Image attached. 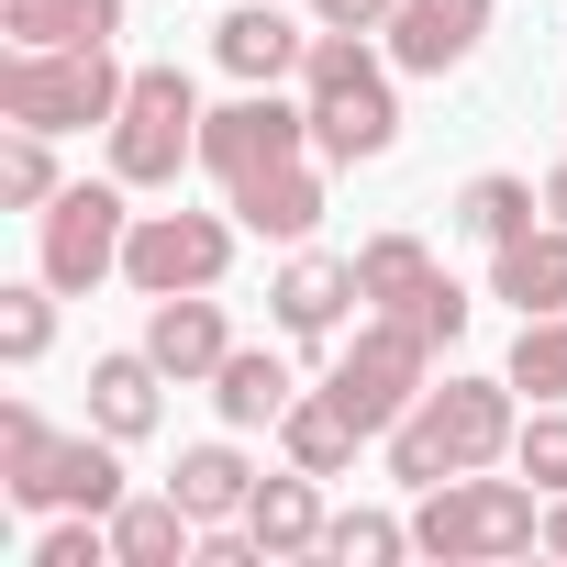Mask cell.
Returning a JSON list of instances; mask_svg holds the SVG:
<instances>
[{
	"label": "cell",
	"instance_id": "obj_15",
	"mask_svg": "<svg viewBox=\"0 0 567 567\" xmlns=\"http://www.w3.org/2000/svg\"><path fill=\"white\" fill-rule=\"evenodd\" d=\"M145 357H156L167 379H212L234 346H223V312H212L200 290H178V301H156V323H145Z\"/></svg>",
	"mask_w": 567,
	"mask_h": 567
},
{
	"label": "cell",
	"instance_id": "obj_11",
	"mask_svg": "<svg viewBox=\"0 0 567 567\" xmlns=\"http://www.w3.org/2000/svg\"><path fill=\"white\" fill-rule=\"evenodd\" d=\"M489 301H512V312H567V223H523L512 245H489Z\"/></svg>",
	"mask_w": 567,
	"mask_h": 567
},
{
	"label": "cell",
	"instance_id": "obj_34",
	"mask_svg": "<svg viewBox=\"0 0 567 567\" xmlns=\"http://www.w3.org/2000/svg\"><path fill=\"white\" fill-rule=\"evenodd\" d=\"M323 23H346V34H390L401 23V0H312Z\"/></svg>",
	"mask_w": 567,
	"mask_h": 567
},
{
	"label": "cell",
	"instance_id": "obj_31",
	"mask_svg": "<svg viewBox=\"0 0 567 567\" xmlns=\"http://www.w3.org/2000/svg\"><path fill=\"white\" fill-rule=\"evenodd\" d=\"M512 456H523L534 489H567V412H534V423L512 434Z\"/></svg>",
	"mask_w": 567,
	"mask_h": 567
},
{
	"label": "cell",
	"instance_id": "obj_24",
	"mask_svg": "<svg viewBox=\"0 0 567 567\" xmlns=\"http://www.w3.org/2000/svg\"><path fill=\"white\" fill-rule=\"evenodd\" d=\"M112 445H123V434H68V456H56V501H68V512H101V523L123 512V456H112Z\"/></svg>",
	"mask_w": 567,
	"mask_h": 567
},
{
	"label": "cell",
	"instance_id": "obj_23",
	"mask_svg": "<svg viewBox=\"0 0 567 567\" xmlns=\"http://www.w3.org/2000/svg\"><path fill=\"white\" fill-rule=\"evenodd\" d=\"M178 501H189V523H234L245 501H256V467L234 456V445H189L178 456V478H167Z\"/></svg>",
	"mask_w": 567,
	"mask_h": 567
},
{
	"label": "cell",
	"instance_id": "obj_29",
	"mask_svg": "<svg viewBox=\"0 0 567 567\" xmlns=\"http://www.w3.org/2000/svg\"><path fill=\"white\" fill-rule=\"evenodd\" d=\"M0 200H12V212H45L56 200V156H45L34 123H12V145H0Z\"/></svg>",
	"mask_w": 567,
	"mask_h": 567
},
{
	"label": "cell",
	"instance_id": "obj_16",
	"mask_svg": "<svg viewBox=\"0 0 567 567\" xmlns=\"http://www.w3.org/2000/svg\"><path fill=\"white\" fill-rule=\"evenodd\" d=\"M234 223H245V234H278V245H301V234L323 223V178H312L301 156H290V167H267V178L234 189Z\"/></svg>",
	"mask_w": 567,
	"mask_h": 567
},
{
	"label": "cell",
	"instance_id": "obj_8",
	"mask_svg": "<svg viewBox=\"0 0 567 567\" xmlns=\"http://www.w3.org/2000/svg\"><path fill=\"white\" fill-rule=\"evenodd\" d=\"M301 134H312V101L290 112L278 90H245V101L200 112V167H212L223 189H245V178H267V167H290V156H301Z\"/></svg>",
	"mask_w": 567,
	"mask_h": 567
},
{
	"label": "cell",
	"instance_id": "obj_14",
	"mask_svg": "<svg viewBox=\"0 0 567 567\" xmlns=\"http://www.w3.org/2000/svg\"><path fill=\"white\" fill-rule=\"evenodd\" d=\"M245 534L267 545V556H323V489H312V467H290V478H256V501H245Z\"/></svg>",
	"mask_w": 567,
	"mask_h": 567
},
{
	"label": "cell",
	"instance_id": "obj_25",
	"mask_svg": "<svg viewBox=\"0 0 567 567\" xmlns=\"http://www.w3.org/2000/svg\"><path fill=\"white\" fill-rule=\"evenodd\" d=\"M357 290H368L379 312H412V301L434 290V256H423L412 234H379V245H357Z\"/></svg>",
	"mask_w": 567,
	"mask_h": 567
},
{
	"label": "cell",
	"instance_id": "obj_36",
	"mask_svg": "<svg viewBox=\"0 0 567 567\" xmlns=\"http://www.w3.org/2000/svg\"><path fill=\"white\" fill-rule=\"evenodd\" d=\"M545 545H556V556H567V489H556V512H545Z\"/></svg>",
	"mask_w": 567,
	"mask_h": 567
},
{
	"label": "cell",
	"instance_id": "obj_33",
	"mask_svg": "<svg viewBox=\"0 0 567 567\" xmlns=\"http://www.w3.org/2000/svg\"><path fill=\"white\" fill-rule=\"evenodd\" d=\"M412 323H423L434 346H456V334H467V290H456V278H434V290L412 301Z\"/></svg>",
	"mask_w": 567,
	"mask_h": 567
},
{
	"label": "cell",
	"instance_id": "obj_30",
	"mask_svg": "<svg viewBox=\"0 0 567 567\" xmlns=\"http://www.w3.org/2000/svg\"><path fill=\"white\" fill-rule=\"evenodd\" d=\"M412 545V523H390V512H346L334 534H323V556H346V567H390Z\"/></svg>",
	"mask_w": 567,
	"mask_h": 567
},
{
	"label": "cell",
	"instance_id": "obj_26",
	"mask_svg": "<svg viewBox=\"0 0 567 567\" xmlns=\"http://www.w3.org/2000/svg\"><path fill=\"white\" fill-rule=\"evenodd\" d=\"M523 223H534V189H523V178H467V189H456V234H478V245H512Z\"/></svg>",
	"mask_w": 567,
	"mask_h": 567
},
{
	"label": "cell",
	"instance_id": "obj_7",
	"mask_svg": "<svg viewBox=\"0 0 567 567\" xmlns=\"http://www.w3.org/2000/svg\"><path fill=\"white\" fill-rule=\"evenodd\" d=\"M223 267H234V223H212V212H145V223H134V245H123V278H134L145 301L212 290Z\"/></svg>",
	"mask_w": 567,
	"mask_h": 567
},
{
	"label": "cell",
	"instance_id": "obj_1",
	"mask_svg": "<svg viewBox=\"0 0 567 567\" xmlns=\"http://www.w3.org/2000/svg\"><path fill=\"white\" fill-rule=\"evenodd\" d=\"M512 379H445V390H423L401 423H390V478H412V489H434V478H456V467H501L512 456Z\"/></svg>",
	"mask_w": 567,
	"mask_h": 567
},
{
	"label": "cell",
	"instance_id": "obj_10",
	"mask_svg": "<svg viewBox=\"0 0 567 567\" xmlns=\"http://www.w3.org/2000/svg\"><path fill=\"white\" fill-rule=\"evenodd\" d=\"M478 34H489V0H401L390 56H401L412 79H445V68H467V56H478Z\"/></svg>",
	"mask_w": 567,
	"mask_h": 567
},
{
	"label": "cell",
	"instance_id": "obj_19",
	"mask_svg": "<svg viewBox=\"0 0 567 567\" xmlns=\"http://www.w3.org/2000/svg\"><path fill=\"white\" fill-rule=\"evenodd\" d=\"M278 445H290V467H312V478H346L368 434L346 423V401H334V390H312V401H290V412H278Z\"/></svg>",
	"mask_w": 567,
	"mask_h": 567
},
{
	"label": "cell",
	"instance_id": "obj_13",
	"mask_svg": "<svg viewBox=\"0 0 567 567\" xmlns=\"http://www.w3.org/2000/svg\"><path fill=\"white\" fill-rule=\"evenodd\" d=\"M267 301H278V323H290L301 346H323V334L346 323V301H368V290H357V256H290Z\"/></svg>",
	"mask_w": 567,
	"mask_h": 567
},
{
	"label": "cell",
	"instance_id": "obj_2",
	"mask_svg": "<svg viewBox=\"0 0 567 567\" xmlns=\"http://www.w3.org/2000/svg\"><path fill=\"white\" fill-rule=\"evenodd\" d=\"M301 90H312V145H323L334 167H368V156H390V145H401V101H390L379 56H368L346 23H323V34H312Z\"/></svg>",
	"mask_w": 567,
	"mask_h": 567
},
{
	"label": "cell",
	"instance_id": "obj_37",
	"mask_svg": "<svg viewBox=\"0 0 567 567\" xmlns=\"http://www.w3.org/2000/svg\"><path fill=\"white\" fill-rule=\"evenodd\" d=\"M545 212H556V223H567V167H556V178H545Z\"/></svg>",
	"mask_w": 567,
	"mask_h": 567
},
{
	"label": "cell",
	"instance_id": "obj_21",
	"mask_svg": "<svg viewBox=\"0 0 567 567\" xmlns=\"http://www.w3.org/2000/svg\"><path fill=\"white\" fill-rule=\"evenodd\" d=\"M112 556H123V567H189V556H200V545H189V501H178V489L123 501V512H112Z\"/></svg>",
	"mask_w": 567,
	"mask_h": 567
},
{
	"label": "cell",
	"instance_id": "obj_32",
	"mask_svg": "<svg viewBox=\"0 0 567 567\" xmlns=\"http://www.w3.org/2000/svg\"><path fill=\"white\" fill-rule=\"evenodd\" d=\"M101 556H112V523H101V512H90V523H56V534L34 545V567H101Z\"/></svg>",
	"mask_w": 567,
	"mask_h": 567
},
{
	"label": "cell",
	"instance_id": "obj_27",
	"mask_svg": "<svg viewBox=\"0 0 567 567\" xmlns=\"http://www.w3.org/2000/svg\"><path fill=\"white\" fill-rule=\"evenodd\" d=\"M512 390H534V401H567V312H523Z\"/></svg>",
	"mask_w": 567,
	"mask_h": 567
},
{
	"label": "cell",
	"instance_id": "obj_20",
	"mask_svg": "<svg viewBox=\"0 0 567 567\" xmlns=\"http://www.w3.org/2000/svg\"><path fill=\"white\" fill-rule=\"evenodd\" d=\"M156 379H167V368H156L145 346H134V357H101V368H90V423L123 434V445L156 434Z\"/></svg>",
	"mask_w": 567,
	"mask_h": 567
},
{
	"label": "cell",
	"instance_id": "obj_22",
	"mask_svg": "<svg viewBox=\"0 0 567 567\" xmlns=\"http://www.w3.org/2000/svg\"><path fill=\"white\" fill-rule=\"evenodd\" d=\"M56 456H68V434H45V412L34 401H12V412H0V489H12V501H56Z\"/></svg>",
	"mask_w": 567,
	"mask_h": 567
},
{
	"label": "cell",
	"instance_id": "obj_9",
	"mask_svg": "<svg viewBox=\"0 0 567 567\" xmlns=\"http://www.w3.org/2000/svg\"><path fill=\"white\" fill-rule=\"evenodd\" d=\"M123 245H134L123 189H56V200H45V278H56L68 301L101 290V278L123 267Z\"/></svg>",
	"mask_w": 567,
	"mask_h": 567
},
{
	"label": "cell",
	"instance_id": "obj_4",
	"mask_svg": "<svg viewBox=\"0 0 567 567\" xmlns=\"http://www.w3.org/2000/svg\"><path fill=\"white\" fill-rule=\"evenodd\" d=\"M534 534H545L534 489H523V478H478V467L434 478V489H423V512H412V545H423V556H445V567H489V556H523Z\"/></svg>",
	"mask_w": 567,
	"mask_h": 567
},
{
	"label": "cell",
	"instance_id": "obj_18",
	"mask_svg": "<svg viewBox=\"0 0 567 567\" xmlns=\"http://www.w3.org/2000/svg\"><path fill=\"white\" fill-rule=\"evenodd\" d=\"M0 34L12 45H112L123 0H0Z\"/></svg>",
	"mask_w": 567,
	"mask_h": 567
},
{
	"label": "cell",
	"instance_id": "obj_35",
	"mask_svg": "<svg viewBox=\"0 0 567 567\" xmlns=\"http://www.w3.org/2000/svg\"><path fill=\"white\" fill-rule=\"evenodd\" d=\"M200 567H267V545H256V534H223V523H212V534H200Z\"/></svg>",
	"mask_w": 567,
	"mask_h": 567
},
{
	"label": "cell",
	"instance_id": "obj_17",
	"mask_svg": "<svg viewBox=\"0 0 567 567\" xmlns=\"http://www.w3.org/2000/svg\"><path fill=\"white\" fill-rule=\"evenodd\" d=\"M212 401H223V423H234V434H256V423H278V412L301 401V379L278 368L267 346H234V357L212 368Z\"/></svg>",
	"mask_w": 567,
	"mask_h": 567
},
{
	"label": "cell",
	"instance_id": "obj_5",
	"mask_svg": "<svg viewBox=\"0 0 567 567\" xmlns=\"http://www.w3.org/2000/svg\"><path fill=\"white\" fill-rule=\"evenodd\" d=\"M189 156H200V90L178 68H134V90L112 112V178L123 189H167Z\"/></svg>",
	"mask_w": 567,
	"mask_h": 567
},
{
	"label": "cell",
	"instance_id": "obj_28",
	"mask_svg": "<svg viewBox=\"0 0 567 567\" xmlns=\"http://www.w3.org/2000/svg\"><path fill=\"white\" fill-rule=\"evenodd\" d=\"M56 278H34V290H0V357H12V368H34L45 346H56Z\"/></svg>",
	"mask_w": 567,
	"mask_h": 567
},
{
	"label": "cell",
	"instance_id": "obj_3",
	"mask_svg": "<svg viewBox=\"0 0 567 567\" xmlns=\"http://www.w3.org/2000/svg\"><path fill=\"white\" fill-rule=\"evenodd\" d=\"M134 90V68H112V45H12L0 56V123H34V134H90L112 123Z\"/></svg>",
	"mask_w": 567,
	"mask_h": 567
},
{
	"label": "cell",
	"instance_id": "obj_12",
	"mask_svg": "<svg viewBox=\"0 0 567 567\" xmlns=\"http://www.w3.org/2000/svg\"><path fill=\"white\" fill-rule=\"evenodd\" d=\"M212 45H223V68L245 79V90H278L301 56H312V34L290 23V12H267V0H245V12H223L212 23Z\"/></svg>",
	"mask_w": 567,
	"mask_h": 567
},
{
	"label": "cell",
	"instance_id": "obj_6",
	"mask_svg": "<svg viewBox=\"0 0 567 567\" xmlns=\"http://www.w3.org/2000/svg\"><path fill=\"white\" fill-rule=\"evenodd\" d=\"M423 357H434V334H423L412 312H379V323L334 357V379H323V390L346 401V423H357V434H390V423L423 401Z\"/></svg>",
	"mask_w": 567,
	"mask_h": 567
}]
</instances>
